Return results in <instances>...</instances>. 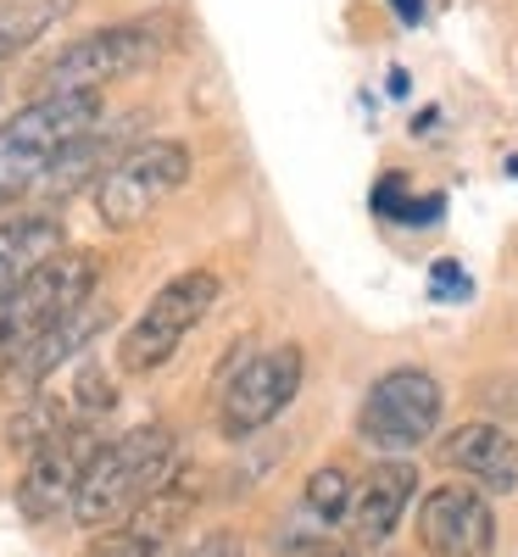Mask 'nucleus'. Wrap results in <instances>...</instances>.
I'll return each instance as SVG.
<instances>
[{"label": "nucleus", "mask_w": 518, "mask_h": 557, "mask_svg": "<svg viewBox=\"0 0 518 557\" xmlns=\"http://www.w3.org/2000/svg\"><path fill=\"white\" fill-rule=\"evenodd\" d=\"M178 457H184V441L173 424L151 418V424H134L123 435H107L89 457V469L78 480V496L67 507V519L78 530H112L118 519H128L134 507H146L157 491L173 485L178 474Z\"/></svg>", "instance_id": "obj_1"}, {"label": "nucleus", "mask_w": 518, "mask_h": 557, "mask_svg": "<svg viewBox=\"0 0 518 557\" xmlns=\"http://www.w3.org/2000/svg\"><path fill=\"white\" fill-rule=\"evenodd\" d=\"M96 123H101V96H34L17 117L0 123V207L45 190L62 151Z\"/></svg>", "instance_id": "obj_2"}, {"label": "nucleus", "mask_w": 518, "mask_h": 557, "mask_svg": "<svg viewBox=\"0 0 518 557\" xmlns=\"http://www.w3.org/2000/svg\"><path fill=\"white\" fill-rule=\"evenodd\" d=\"M96 285H101V257L96 251H57L39 273H28L17 290L0 296V380L39 346L45 330H57L73 307H84L96 296Z\"/></svg>", "instance_id": "obj_3"}, {"label": "nucleus", "mask_w": 518, "mask_h": 557, "mask_svg": "<svg viewBox=\"0 0 518 557\" xmlns=\"http://www.w3.org/2000/svg\"><path fill=\"white\" fill-rule=\"evenodd\" d=\"M223 301V278L212 268H184L173 273L168 285L139 307V318L128 323V335L118 346V362H123V374L128 380H146L157 374V368H168L184 341H190L201 323L212 318V307Z\"/></svg>", "instance_id": "obj_4"}, {"label": "nucleus", "mask_w": 518, "mask_h": 557, "mask_svg": "<svg viewBox=\"0 0 518 557\" xmlns=\"http://www.w3.org/2000/svg\"><path fill=\"white\" fill-rule=\"evenodd\" d=\"M168 51V34L157 23H112L67 39L57 57L39 62V96H101L107 84L146 73Z\"/></svg>", "instance_id": "obj_5"}, {"label": "nucleus", "mask_w": 518, "mask_h": 557, "mask_svg": "<svg viewBox=\"0 0 518 557\" xmlns=\"http://www.w3.org/2000/svg\"><path fill=\"white\" fill-rule=\"evenodd\" d=\"M190 168L196 162L184 139H139V146L118 151L112 168L96 178V218L107 228H139L190 184Z\"/></svg>", "instance_id": "obj_6"}, {"label": "nucleus", "mask_w": 518, "mask_h": 557, "mask_svg": "<svg viewBox=\"0 0 518 557\" xmlns=\"http://www.w3.org/2000/svg\"><path fill=\"white\" fill-rule=\"evenodd\" d=\"M441 412H446V385L430 368H391V374L368 385V396L357 407V441L368 451L407 457L423 441H435Z\"/></svg>", "instance_id": "obj_7"}, {"label": "nucleus", "mask_w": 518, "mask_h": 557, "mask_svg": "<svg viewBox=\"0 0 518 557\" xmlns=\"http://www.w3.org/2000/svg\"><path fill=\"white\" fill-rule=\"evenodd\" d=\"M301 385H307V351L296 341L246 357L218 391V435L223 441L262 435L273 418L301 396Z\"/></svg>", "instance_id": "obj_8"}, {"label": "nucleus", "mask_w": 518, "mask_h": 557, "mask_svg": "<svg viewBox=\"0 0 518 557\" xmlns=\"http://www.w3.org/2000/svg\"><path fill=\"white\" fill-rule=\"evenodd\" d=\"M101 441L107 435L96 424H73V430L51 435L39 451H28V469H23V480L12 491L23 524H51V519L67 513L73 496H78V480H84V469H89V457H96Z\"/></svg>", "instance_id": "obj_9"}, {"label": "nucleus", "mask_w": 518, "mask_h": 557, "mask_svg": "<svg viewBox=\"0 0 518 557\" xmlns=\"http://www.w3.org/2000/svg\"><path fill=\"white\" fill-rule=\"evenodd\" d=\"M418 541L430 557H491L496 507L474 485H435L418 502Z\"/></svg>", "instance_id": "obj_10"}, {"label": "nucleus", "mask_w": 518, "mask_h": 557, "mask_svg": "<svg viewBox=\"0 0 518 557\" xmlns=\"http://www.w3.org/2000/svg\"><path fill=\"white\" fill-rule=\"evenodd\" d=\"M201 485L190 480H173L168 491H157L146 507H134L128 519H118L112 530H101L96 541H89L84 557H168L173 546V530L190 519V507H196Z\"/></svg>", "instance_id": "obj_11"}, {"label": "nucleus", "mask_w": 518, "mask_h": 557, "mask_svg": "<svg viewBox=\"0 0 518 557\" xmlns=\"http://www.w3.org/2000/svg\"><path fill=\"white\" fill-rule=\"evenodd\" d=\"M112 318H118V312H112V301L89 296L84 307H73V312L57 323V330H45V335H39V346H34V351H28V357L12 368L7 380H12V385L23 391V401H28V396H34L45 380H57L62 368L73 362V357H84L89 346H96V341L112 330Z\"/></svg>", "instance_id": "obj_12"}, {"label": "nucleus", "mask_w": 518, "mask_h": 557, "mask_svg": "<svg viewBox=\"0 0 518 557\" xmlns=\"http://www.w3.org/2000/svg\"><path fill=\"white\" fill-rule=\"evenodd\" d=\"M412 491H418V469L407 457H385V462H373V469L357 480L351 491V541L357 546H385L402 519H407V507H412Z\"/></svg>", "instance_id": "obj_13"}, {"label": "nucleus", "mask_w": 518, "mask_h": 557, "mask_svg": "<svg viewBox=\"0 0 518 557\" xmlns=\"http://www.w3.org/2000/svg\"><path fill=\"white\" fill-rule=\"evenodd\" d=\"M441 462H446V469H457V474H468V480H480L496 496L518 491V441H513V430L485 424V418L457 424L441 441Z\"/></svg>", "instance_id": "obj_14"}, {"label": "nucleus", "mask_w": 518, "mask_h": 557, "mask_svg": "<svg viewBox=\"0 0 518 557\" xmlns=\"http://www.w3.org/2000/svg\"><path fill=\"white\" fill-rule=\"evenodd\" d=\"M62 246V218L51 212H17V218H0V296L17 290L28 273H39Z\"/></svg>", "instance_id": "obj_15"}, {"label": "nucleus", "mask_w": 518, "mask_h": 557, "mask_svg": "<svg viewBox=\"0 0 518 557\" xmlns=\"http://www.w3.org/2000/svg\"><path fill=\"white\" fill-rule=\"evenodd\" d=\"M351 474L341 469V462H323V469H312L307 474V485H301V513L312 519V524H323V530H335V524H346V513H351Z\"/></svg>", "instance_id": "obj_16"}, {"label": "nucleus", "mask_w": 518, "mask_h": 557, "mask_svg": "<svg viewBox=\"0 0 518 557\" xmlns=\"http://www.w3.org/2000/svg\"><path fill=\"white\" fill-rule=\"evenodd\" d=\"M57 12H62V0H57V7H28L17 17H0V57H12V51H23L28 39H39L45 23H51Z\"/></svg>", "instance_id": "obj_17"}, {"label": "nucleus", "mask_w": 518, "mask_h": 557, "mask_svg": "<svg viewBox=\"0 0 518 557\" xmlns=\"http://www.w3.org/2000/svg\"><path fill=\"white\" fill-rule=\"evenodd\" d=\"M168 557H246V541L234 530H207V535H196L190 546H178Z\"/></svg>", "instance_id": "obj_18"}, {"label": "nucleus", "mask_w": 518, "mask_h": 557, "mask_svg": "<svg viewBox=\"0 0 518 557\" xmlns=\"http://www.w3.org/2000/svg\"><path fill=\"white\" fill-rule=\"evenodd\" d=\"M441 212H446V201H441V196H418V201L407 196V207L396 212V223H412V228H423V223H435Z\"/></svg>", "instance_id": "obj_19"}, {"label": "nucleus", "mask_w": 518, "mask_h": 557, "mask_svg": "<svg viewBox=\"0 0 518 557\" xmlns=\"http://www.w3.org/2000/svg\"><path fill=\"white\" fill-rule=\"evenodd\" d=\"M435 290H457V296H462V290H468V278H462L452 262H435Z\"/></svg>", "instance_id": "obj_20"}, {"label": "nucleus", "mask_w": 518, "mask_h": 557, "mask_svg": "<svg viewBox=\"0 0 518 557\" xmlns=\"http://www.w3.org/2000/svg\"><path fill=\"white\" fill-rule=\"evenodd\" d=\"M391 7L407 17V23H418V12H423V0H391Z\"/></svg>", "instance_id": "obj_21"}]
</instances>
